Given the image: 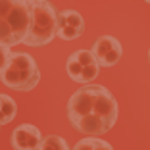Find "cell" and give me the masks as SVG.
I'll list each match as a JSON object with an SVG mask.
<instances>
[{"mask_svg": "<svg viewBox=\"0 0 150 150\" xmlns=\"http://www.w3.org/2000/svg\"><path fill=\"white\" fill-rule=\"evenodd\" d=\"M18 115V104L10 94H0V125H8Z\"/></svg>", "mask_w": 150, "mask_h": 150, "instance_id": "8", "label": "cell"}, {"mask_svg": "<svg viewBox=\"0 0 150 150\" xmlns=\"http://www.w3.org/2000/svg\"><path fill=\"white\" fill-rule=\"evenodd\" d=\"M85 31V19L75 10H62L58 13V29L56 37L62 40H75L79 39Z\"/></svg>", "mask_w": 150, "mask_h": 150, "instance_id": "6", "label": "cell"}, {"mask_svg": "<svg viewBox=\"0 0 150 150\" xmlns=\"http://www.w3.org/2000/svg\"><path fill=\"white\" fill-rule=\"evenodd\" d=\"M42 135H40L39 127L31 123H21L12 131L10 137V144L16 150H39Z\"/></svg>", "mask_w": 150, "mask_h": 150, "instance_id": "7", "label": "cell"}, {"mask_svg": "<svg viewBox=\"0 0 150 150\" xmlns=\"http://www.w3.org/2000/svg\"><path fill=\"white\" fill-rule=\"evenodd\" d=\"M98 71H100L98 62H93V64H87V66H83L79 83H85V85H87V83H93V81L98 77Z\"/></svg>", "mask_w": 150, "mask_h": 150, "instance_id": "12", "label": "cell"}, {"mask_svg": "<svg viewBox=\"0 0 150 150\" xmlns=\"http://www.w3.org/2000/svg\"><path fill=\"white\" fill-rule=\"evenodd\" d=\"M8 56H10V48L0 44V71H2V67H4L6 62H8Z\"/></svg>", "mask_w": 150, "mask_h": 150, "instance_id": "13", "label": "cell"}, {"mask_svg": "<svg viewBox=\"0 0 150 150\" xmlns=\"http://www.w3.org/2000/svg\"><path fill=\"white\" fill-rule=\"evenodd\" d=\"M31 25L29 0H0V44L13 48L23 42Z\"/></svg>", "mask_w": 150, "mask_h": 150, "instance_id": "2", "label": "cell"}, {"mask_svg": "<svg viewBox=\"0 0 150 150\" xmlns=\"http://www.w3.org/2000/svg\"><path fill=\"white\" fill-rule=\"evenodd\" d=\"M91 52L96 58V62H98L100 67H112L121 60V56H123V46H121V42H119L115 37L104 35V37L94 40Z\"/></svg>", "mask_w": 150, "mask_h": 150, "instance_id": "5", "label": "cell"}, {"mask_svg": "<svg viewBox=\"0 0 150 150\" xmlns=\"http://www.w3.org/2000/svg\"><path fill=\"white\" fill-rule=\"evenodd\" d=\"M67 148H69L67 141L64 137H60V135H48V137H44L40 141V146H39V150H67Z\"/></svg>", "mask_w": 150, "mask_h": 150, "instance_id": "10", "label": "cell"}, {"mask_svg": "<svg viewBox=\"0 0 150 150\" xmlns=\"http://www.w3.org/2000/svg\"><path fill=\"white\" fill-rule=\"evenodd\" d=\"M67 117L75 131L100 137L117 121V100L106 87L87 83L69 96Z\"/></svg>", "mask_w": 150, "mask_h": 150, "instance_id": "1", "label": "cell"}, {"mask_svg": "<svg viewBox=\"0 0 150 150\" xmlns=\"http://www.w3.org/2000/svg\"><path fill=\"white\" fill-rule=\"evenodd\" d=\"M148 62H150V50H148Z\"/></svg>", "mask_w": 150, "mask_h": 150, "instance_id": "14", "label": "cell"}, {"mask_svg": "<svg viewBox=\"0 0 150 150\" xmlns=\"http://www.w3.org/2000/svg\"><path fill=\"white\" fill-rule=\"evenodd\" d=\"M73 148H75V150H85V148H102V150H112L114 146H112L108 141H102V139L94 137V135H88L87 139H81L79 142H75Z\"/></svg>", "mask_w": 150, "mask_h": 150, "instance_id": "9", "label": "cell"}, {"mask_svg": "<svg viewBox=\"0 0 150 150\" xmlns=\"http://www.w3.org/2000/svg\"><path fill=\"white\" fill-rule=\"evenodd\" d=\"M31 4V25L21 44L25 46H44L56 39L58 12L48 0H29Z\"/></svg>", "mask_w": 150, "mask_h": 150, "instance_id": "4", "label": "cell"}, {"mask_svg": "<svg viewBox=\"0 0 150 150\" xmlns=\"http://www.w3.org/2000/svg\"><path fill=\"white\" fill-rule=\"evenodd\" d=\"M146 2H148V4H150V0H146Z\"/></svg>", "mask_w": 150, "mask_h": 150, "instance_id": "15", "label": "cell"}, {"mask_svg": "<svg viewBox=\"0 0 150 150\" xmlns=\"http://www.w3.org/2000/svg\"><path fill=\"white\" fill-rule=\"evenodd\" d=\"M0 81L8 88L19 91V93H29L39 85L40 69L31 54L10 50L8 62L0 71Z\"/></svg>", "mask_w": 150, "mask_h": 150, "instance_id": "3", "label": "cell"}, {"mask_svg": "<svg viewBox=\"0 0 150 150\" xmlns=\"http://www.w3.org/2000/svg\"><path fill=\"white\" fill-rule=\"evenodd\" d=\"M66 69H67V75H69V79L75 81V83H79L81 79V71H83V64L75 58V54H69L67 58V64H66Z\"/></svg>", "mask_w": 150, "mask_h": 150, "instance_id": "11", "label": "cell"}, {"mask_svg": "<svg viewBox=\"0 0 150 150\" xmlns=\"http://www.w3.org/2000/svg\"><path fill=\"white\" fill-rule=\"evenodd\" d=\"M0 127H2V125H0Z\"/></svg>", "mask_w": 150, "mask_h": 150, "instance_id": "16", "label": "cell"}]
</instances>
